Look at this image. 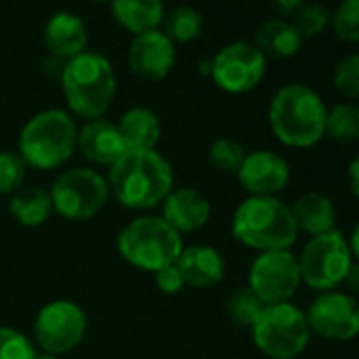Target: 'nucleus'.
<instances>
[{
    "label": "nucleus",
    "instance_id": "72a5a7b5",
    "mask_svg": "<svg viewBox=\"0 0 359 359\" xmlns=\"http://www.w3.org/2000/svg\"><path fill=\"white\" fill-rule=\"evenodd\" d=\"M156 286L164 294H177V292H181V288L185 286V282H183V278H181V273H179V269H177L175 263L168 265V267H164V269H160V271H156Z\"/></svg>",
    "mask_w": 359,
    "mask_h": 359
},
{
    "label": "nucleus",
    "instance_id": "f257e3e1",
    "mask_svg": "<svg viewBox=\"0 0 359 359\" xmlns=\"http://www.w3.org/2000/svg\"><path fill=\"white\" fill-rule=\"evenodd\" d=\"M107 187L122 206L151 208L170 194L172 166L158 151H126L109 168Z\"/></svg>",
    "mask_w": 359,
    "mask_h": 359
},
{
    "label": "nucleus",
    "instance_id": "ddd939ff",
    "mask_svg": "<svg viewBox=\"0 0 359 359\" xmlns=\"http://www.w3.org/2000/svg\"><path fill=\"white\" fill-rule=\"evenodd\" d=\"M305 318L309 330L328 341H351L359 332L358 301L343 292H324Z\"/></svg>",
    "mask_w": 359,
    "mask_h": 359
},
{
    "label": "nucleus",
    "instance_id": "c9c22d12",
    "mask_svg": "<svg viewBox=\"0 0 359 359\" xmlns=\"http://www.w3.org/2000/svg\"><path fill=\"white\" fill-rule=\"evenodd\" d=\"M358 158L351 162V166H349V179H351V191H353V196H358Z\"/></svg>",
    "mask_w": 359,
    "mask_h": 359
},
{
    "label": "nucleus",
    "instance_id": "393cba45",
    "mask_svg": "<svg viewBox=\"0 0 359 359\" xmlns=\"http://www.w3.org/2000/svg\"><path fill=\"white\" fill-rule=\"evenodd\" d=\"M324 135L337 143H353L359 139V109L353 103H341L326 111Z\"/></svg>",
    "mask_w": 359,
    "mask_h": 359
},
{
    "label": "nucleus",
    "instance_id": "0eeeda50",
    "mask_svg": "<svg viewBox=\"0 0 359 359\" xmlns=\"http://www.w3.org/2000/svg\"><path fill=\"white\" fill-rule=\"evenodd\" d=\"M250 330L255 345L271 359L299 358L311 339L305 313L292 303L265 305Z\"/></svg>",
    "mask_w": 359,
    "mask_h": 359
},
{
    "label": "nucleus",
    "instance_id": "412c9836",
    "mask_svg": "<svg viewBox=\"0 0 359 359\" xmlns=\"http://www.w3.org/2000/svg\"><path fill=\"white\" fill-rule=\"evenodd\" d=\"M116 126L126 151H154L162 135L158 116L147 107L128 109Z\"/></svg>",
    "mask_w": 359,
    "mask_h": 359
},
{
    "label": "nucleus",
    "instance_id": "e433bc0d",
    "mask_svg": "<svg viewBox=\"0 0 359 359\" xmlns=\"http://www.w3.org/2000/svg\"><path fill=\"white\" fill-rule=\"evenodd\" d=\"M34 359H57L55 355H50V353H36V358Z\"/></svg>",
    "mask_w": 359,
    "mask_h": 359
},
{
    "label": "nucleus",
    "instance_id": "4be33fe9",
    "mask_svg": "<svg viewBox=\"0 0 359 359\" xmlns=\"http://www.w3.org/2000/svg\"><path fill=\"white\" fill-rule=\"evenodd\" d=\"M257 38V48L271 59H288L294 57L301 46H303V38L299 36V32L294 29V25L288 19L282 17H273L267 19L255 34Z\"/></svg>",
    "mask_w": 359,
    "mask_h": 359
},
{
    "label": "nucleus",
    "instance_id": "1a4fd4ad",
    "mask_svg": "<svg viewBox=\"0 0 359 359\" xmlns=\"http://www.w3.org/2000/svg\"><path fill=\"white\" fill-rule=\"evenodd\" d=\"M107 181L93 168L65 170L50 187V204L61 217L82 221L95 217L107 202Z\"/></svg>",
    "mask_w": 359,
    "mask_h": 359
},
{
    "label": "nucleus",
    "instance_id": "f3484780",
    "mask_svg": "<svg viewBox=\"0 0 359 359\" xmlns=\"http://www.w3.org/2000/svg\"><path fill=\"white\" fill-rule=\"evenodd\" d=\"M44 44L57 59H74L86 53L88 32L84 21L67 11L55 13L44 27Z\"/></svg>",
    "mask_w": 359,
    "mask_h": 359
},
{
    "label": "nucleus",
    "instance_id": "a878e982",
    "mask_svg": "<svg viewBox=\"0 0 359 359\" xmlns=\"http://www.w3.org/2000/svg\"><path fill=\"white\" fill-rule=\"evenodd\" d=\"M204 29V17L200 11L191 8V6H179L175 11H170V15L166 17V38L175 44V42H191L196 40Z\"/></svg>",
    "mask_w": 359,
    "mask_h": 359
},
{
    "label": "nucleus",
    "instance_id": "bb28decb",
    "mask_svg": "<svg viewBox=\"0 0 359 359\" xmlns=\"http://www.w3.org/2000/svg\"><path fill=\"white\" fill-rule=\"evenodd\" d=\"M330 21V13L324 4H318V2H311V4H301L297 8V13L292 15V25L294 29L299 32V36L305 40V38H316L320 36L326 25Z\"/></svg>",
    "mask_w": 359,
    "mask_h": 359
},
{
    "label": "nucleus",
    "instance_id": "9b49d317",
    "mask_svg": "<svg viewBox=\"0 0 359 359\" xmlns=\"http://www.w3.org/2000/svg\"><path fill=\"white\" fill-rule=\"evenodd\" d=\"M86 334V316L72 301H53L40 309L34 322L36 343L44 353L61 355L76 349Z\"/></svg>",
    "mask_w": 359,
    "mask_h": 359
},
{
    "label": "nucleus",
    "instance_id": "2eb2a0df",
    "mask_svg": "<svg viewBox=\"0 0 359 359\" xmlns=\"http://www.w3.org/2000/svg\"><path fill=\"white\" fill-rule=\"evenodd\" d=\"M175 44L158 29L135 36L128 48L130 69L145 80H164L175 67Z\"/></svg>",
    "mask_w": 359,
    "mask_h": 359
},
{
    "label": "nucleus",
    "instance_id": "a211bd4d",
    "mask_svg": "<svg viewBox=\"0 0 359 359\" xmlns=\"http://www.w3.org/2000/svg\"><path fill=\"white\" fill-rule=\"evenodd\" d=\"M162 219L177 231H196L210 219V202L204 194L191 187L170 191L164 200Z\"/></svg>",
    "mask_w": 359,
    "mask_h": 359
},
{
    "label": "nucleus",
    "instance_id": "f704fd0d",
    "mask_svg": "<svg viewBox=\"0 0 359 359\" xmlns=\"http://www.w3.org/2000/svg\"><path fill=\"white\" fill-rule=\"evenodd\" d=\"M301 4H303L301 0H280V2L273 4V8H276V11L282 15V19H284V17H292Z\"/></svg>",
    "mask_w": 359,
    "mask_h": 359
},
{
    "label": "nucleus",
    "instance_id": "cd10ccee",
    "mask_svg": "<svg viewBox=\"0 0 359 359\" xmlns=\"http://www.w3.org/2000/svg\"><path fill=\"white\" fill-rule=\"evenodd\" d=\"M244 158H246L244 145L233 139H227V137L217 139L208 151V160L219 172H238Z\"/></svg>",
    "mask_w": 359,
    "mask_h": 359
},
{
    "label": "nucleus",
    "instance_id": "7c9ffc66",
    "mask_svg": "<svg viewBox=\"0 0 359 359\" xmlns=\"http://www.w3.org/2000/svg\"><path fill=\"white\" fill-rule=\"evenodd\" d=\"M25 179V162L19 154L0 151V196L15 194Z\"/></svg>",
    "mask_w": 359,
    "mask_h": 359
},
{
    "label": "nucleus",
    "instance_id": "f03ea898",
    "mask_svg": "<svg viewBox=\"0 0 359 359\" xmlns=\"http://www.w3.org/2000/svg\"><path fill=\"white\" fill-rule=\"evenodd\" d=\"M269 124L273 135L290 147H311L322 141L326 105L307 84H284L271 99Z\"/></svg>",
    "mask_w": 359,
    "mask_h": 359
},
{
    "label": "nucleus",
    "instance_id": "2f4dec72",
    "mask_svg": "<svg viewBox=\"0 0 359 359\" xmlns=\"http://www.w3.org/2000/svg\"><path fill=\"white\" fill-rule=\"evenodd\" d=\"M334 86L341 95L355 101L359 97V55L345 57L334 69Z\"/></svg>",
    "mask_w": 359,
    "mask_h": 359
},
{
    "label": "nucleus",
    "instance_id": "b1692460",
    "mask_svg": "<svg viewBox=\"0 0 359 359\" xmlns=\"http://www.w3.org/2000/svg\"><path fill=\"white\" fill-rule=\"evenodd\" d=\"M8 210L17 223L25 227H36L50 217L53 204L48 191L38 187H19L8 202Z\"/></svg>",
    "mask_w": 359,
    "mask_h": 359
},
{
    "label": "nucleus",
    "instance_id": "473e14b6",
    "mask_svg": "<svg viewBox=\"0 0 359 359\" xmlns=\"http://www.w3.org/2000/svg\"><path fill=\"white\" fill-rule=\"evenodd\" d=\"M34 345L13 328H0V359H34Z\"/></svg>",
    "mask_w": 359,
    "mask_h": 359
},
{
    "label": "nucleus",
    "instance_id": "6e6552de",
    "mask_svg": "<svg viewBox=\"0 0 359 359\" xmlns=\"http://www.w3.org/2000/svg\"><path fill=\"white\" fill-rule=\"evenodd\" d=\"M353 269V252L341 231H330L311 238L299 259L301 282L328 292L343 284Z\"/></svg>",
    "mask_w": 359,
    "mask_h": 359
},
{
    "label": "nucleus",
    "instance_id": "39448f33",
    "mask_svg": "<svg viewBox=\"0 0 359 359\" xmlns=\"http://www.w3.org/2000/svg\"><path fill=\"white\" fill-rule=\"evenodd\" d=\"M78 128L69 114L61 109H44L29 118L19 135V158L25 166L53 170L65 164L76 147Z\"/></svg>",
    "mask_w": 359,
    "mask_h": 359
},
{
    "label": "nucleus",
    "instance_id": "c756f323",
    "mask_svg": "<svg viewBox=\"0 0 359 359\" xmlns=\"http://www.w3.org/2000/svg\"><path fill=\"white\" fill-rule=\"evenodd\" d=\"M334 32L339 40L343 42H358L359 40V2L358 0H345L339 4L334 17Z\"/></svg>",
    "mask_w": 359,
    "mask_h": 359
},
{
    "label": "nucleus",
    "instance_id": "20e7f679",
    "mask_svg": "<svg viewBox=\"0 0 359 359\" xmlns=\"http://www.w3.org/2000/svg\"><path fill=\"white\" fill-rule=\"evenodd\" d=\"M61 82L69 109L86 120H99L116 95V74L109 59L93 50L65 61Z\"/></svg>",
    "mask_w": 359,
    "mask_h": 359
},
{
    "label": "nucleus",
    "instance_id": "6ab92c4d",
    "mask_svg": "<svg viewBox=\"0 0 359 359\" xmlns=\"http://www.w3.org/2000/svg\"><path fill=\"white\" fill-rule=\"evenodd\" d=\"M175 265L185 286H194V288H210L219 284L225 276V261L221 252L210 246L183 248Z\"/></svg>",
    "mask_w": 359,
    "mask_h": 359
},
{
    "label": "nucleus",
    "instance_id": "5701e85b",
    "mask_svg": "<svg viewBox=\"0 0 359 359\" xmlns=\"http://www.w3.org/2000/svg\"><path fill=\"white\" fill-rule=\"evenodd\" d=\"M114 19L135 36L158 29L164 19V4L158 0H116L111 2Z\"/></svg>",
    "mask_w": 359,
    "mask_h": 359
},
{
    "label": "nucleus",
    "instance_id": "f8f14e48",
    "mask_svg": "<svg viewBox=\"0 0 359 359\" xmlns=\"http://www.w3.org/2000/svg\"><path fill=\"white\" fill-rule=\"evenodd\" d=\"M267 59L250 42H231L210 61V76L217 86L231 95L257 88L265 76Z\"/></svg>",
    "mask_w": 359,
    "mask_h": 359
},
{
    "label": "nucleus",
    "instance_id": "7ed1b4c3",
    "mask_svg": "<svg viewBox=\"0 0 359 359\" xmlns=\"http://www.w3.org/2000/svg\"><path fill=\"white\" fill-rule=\"evenodd\" d=\"M231 233L238 242L269 252L288 250L299 236L290 206L273 196H250L233 215Z\"/></svg>",
    "mask_w": 359,
    "mask_h": 359
},
{
    "label": "nucleus",
    "instance_id": "4468645a",
    "mask_svg": "<svg viewBox=\"0 0 359 359\" xmlns=\"http://www.w3.org/2000/svg\"><path fill=\"white\" fill-rule=\"evenodd\" d=\"M236 175L240 187L250 196H273L288 185L290 166L280 154L269 149H259L246 154Z\"/></svg>",
    "mask_w": 359,
    "mask_h": 359
},
{
    "label": "nucleus",
    "instance_id": "423d86ee",
    "mask_svg": "<svg viewBox=\"0 0 359 359\" xmlns=\"http://www.w3.org/2000/svg\"><path fill=\"white\" fill-rule=\"evenodd\" d=\"M118 250L133 267L156 273L179 259L183 242L162 217H139L120 231Z\"/></svg>",
    "mask_w": 359,
    "mask_h": 359
},
{
    "label": "nucleus",
    "instance_id": "c85d7f7f",
    "mask_svg": "<svg viewBox=\"0 0 359 359\" xmlns=\"http://www.w3.org/2000/svg\"><path fill=\"white\" fill-rule=\"evenodd\" d=\"M263 303L246 288V290H238L229 303H227V311L231 316V320L238 324V326H248L252 328V324L257 322V318L261 316L263 311Z\"/></svg>",
    "mask_w": 359,
    "mask_h": 359
},
{
    "label": "nucleus",
    "instance_id": "9d476101",
    "mask_svg": "<svg viewBox=\"0 0 359 359\" xmlns=\"http://www.w3.org/2000/svg\"><path fill=\"white\" fill-rule=\"evenodd\" d=\"M301 286L299 259L290 250L261 252L248 273V290L263 305L288 303Z\"/></svg>",
    "mask_w": 359,
    "mask_h": 359
},
{
    "label": "nucleus",
    "instance_id": "aec40b11",
    "mask_svg": "<svg viewBox=\"0 0 359 359\" xmlns=\"http://www.w3.org/2000/svg\"><path fill=\"white\" fill-rule=\"evenodd\" d=\"M290 212H292V219H294V225L299 231H305L313 238L334 231L337 208L330 198H326L318 191L303 194L292 204Z\"/></svg>",
    "mask_w": 359,
    "mask_h": 359
},
{
    "label": "nucleus",
    "instance_id": "dca6fc26",
    "mask_svg": "<svg viewBox=\"0 0 359 359\" xmlns=\"http://www.w3.org/2000/svg\"><path fill=\"white\" fill-rule=\"evenodd\" d=\"M76 145H80L86 160L101 166H114L126 154L118 126L101 118L88 120L84 124V128L78 133Z\"/></svg>",
    "mask_w": 359,
    "mask_h": 359
}]
</instances>
